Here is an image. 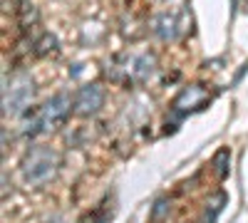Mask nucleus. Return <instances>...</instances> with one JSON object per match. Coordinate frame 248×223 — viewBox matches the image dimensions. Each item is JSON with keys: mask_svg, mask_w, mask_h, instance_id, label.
Here are the masks:
<instances>
[{"mask_svg": "<svg viewBox=\"0 0 248 223\" xmlns=\"http://www.w3.org/2000/svg\"><path fill=\"white\" fill-rule=\"evenodd\" d=\"M35 99V79L28 72H15L3 82V114L20 117Z\"/></svg>", "mask_w": 248, "mask_h": 223, "instance_id": "nucleus-4", "label": "nucleus"}, {"mask_svg": "<svg viewBox=\"0 0 248 223\" xmlns=\"http://www.w3.org/2000/svg\"><path fill=\"white\" fill-rule=\"evenodd\" d=\"M85 223H109V218H105L102 213H92L90 218H85Z\"/></svg>", "mask_w": 248, "mask_h": 223, "instance_id": "nucleus-12", "label": "nucleus"}, {"mask_svg": "<svg viewBox=\"0 0 248 223\" xmlns=\"http://www.w3.org/2000/svg\"><path fill=\"white\" fill-rule=\"evenodd\" d=\"M186 28H189V15H186V10H164L159 15H154L152 20V32L161 40V43H174V40H179Z\"/></svg>", "mask_w": 248, "mask_h": 223, "instance_id": "nucleus-5", "label": "nucleus"}, {"mask_svg": "<svg viewBox=\"0 0 248 223\" xmlns=\"http://www.w3.org/2000/svg\"><path fill=\"white\" fill-rule=\"evenodd\" d=\"M223 201H226L223 193H218L216 201H211V213H206V223H214V218H216V213L221 211V204H223Z\"/></svg>", "mask_w": 248, "mask_h": 223, "instance_id": "nucleus-11", "label": "nucleus"}, {"mask_svg": "<svg viewBox=\"0 0 248 223\" xmlns=\"http://www.w3.org/2000/svg\"><path fill=\"white\" fill-rule=\"evenodd\" d=\"M156 72V57L152 52H122L112 57L109 62V79L124 85V87H139L149 82Z\"/></svg>", "mask_w": 248, "mask_h": 223, "instance_id": "nucleus-1", "label": "nucleus"}, {"mask_svg": "<svg viewBox=\"0 0 248 223\" xmlns=\"http://www.w3.org/2000/svg\"><path fill=\"white\" fill-rule=\"evenodd\" d=\"M105 104V89L99 85H85L75 94V114L77 117H94Z\"/></svg>", "mask_w": 248, "mask_h": 223, "instance_id": "nucleus-6", "label": "nucleus"}, {"mask_svg": "<svg viewBox=\"0 0 248 223\" xmlns=\"http://www.w3.org/2000/svg\"><path fill=\"white\" fill-rule=\"evenodd\" d=\"M211 99V94H209V89H206L203 85H189V87H184L179 94H176V99H174V112H179V114H186V112H196V109H201L206 102Z\"/></svg>", "mask_w": 248, "mask_h": 223, "instance_id": "nucleus-7", "label": "nucleus"}, {"mask_svg": "<svg viewBox=\"0 0 248 223\" xmlns=\"http://www.w3.org/2000/svg\"><path fill=\"white\" fill-rule=\"evenodd\" d=\"M30 23L35 25L37 23V13L30 3H23V8H20V25L23 28H30Z\"/></svg>", "mask_w": 248, "mask_h": 223, "instance_id": "nucleus-8", "label": "nucleus"}, {"mask_svg": "<svg viewBox=\"0 0 248 223\" xmlns=\"http://www.w3.org/2000/svg\"><path fill=\"white\" fill-rule=\"evenodd\" d=\"M60 171V154L52 147H32L20 159V176L28 186H43Z\"/></svg>", "mask_w": 248, "mask_h": 223, "instance_id": "nucleus-3", "label": "nucleus"}, {"mask_svg": "<svg viewBox=\"0 0 248 223\" xmlns=\"http://www.w3.org/2000/svg\"><path fill=\"white\" fill-rule=\"evenodd\" d=\"M167 213H169V201L167 198H159L156 204H154V211H152V221H161Z\"/></svg>", "mask_w": 248, "mask_h": 223, "instance_id": "nucleus-10", "label": "nucleus"}, {"mask_svg": "<svg viewBox=\"0 0 248 223\" xmlns=\"http://www.w3.org/2000/svg\"><path fill=\"white\" fill-rule=\"evenodd\" d=\"M37 50V55H47V52H57V40L52 37V35H43V40H40V43L35 45Z\"/></svg>", "mask_w": 248, "mask_h": 223, "instance_id": "nucleus-9", "label": "nucleus"}, {"mask_svg": "<svg viewBox=\"0 0 248 223\" xmlns=\"http://www.w3.org/2000/svg\"><path fill=\"white\" fill-rule=\"evenodd\" d=\"M75 109V99H70V94L60 92L55 97H50L43 107H37L30 117V121L25 124V134L28 136H40V134H50L57 127H62L67 121L70 112Z\"/></svg>", "mask_w": 248, "mask_h": 223, "instance_id": "nucleus-2", "label": "nucleus"}]
</instances>
